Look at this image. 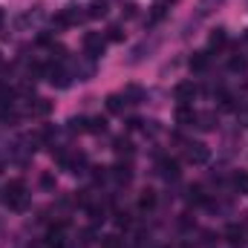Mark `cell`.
I'll use <instances>...</instances> for the list:
<instances>
[{
	"instance_id": "6da1fadb",
	"label": "cell",
	"mask_w": 248,
	"mask_h": 248,
	"mask_svg": "<svg viewBox=\"0 0 248 248\" xmlns=\"http://www.w3.org/2000/svg\"><path fill=\"white\" fill-rule=\"evenodd\" d=\"M3 202L12 208V211H26L29 208V193H26V182L23 179H9L3 187Z\"/></svg>"
},
{
	"instance_id": "7a4b0ae2",
	"label": "cell",
	"mask_w": 248,
	"mask_h": 248,
	"mask_svg": "<svg viewBox=\"0 0 248 248\" xmlns=\"http://www.w3.org/2000/svg\"><path fill=\"white\" fill-rule=\"evenodd\" d=\"M84 17H87V12H81L78 6H69V9H61V12L52 17V23H55L58 29H69V26H78Z\"/></svg>"
},
{
	"instance_id": "3957f363",
	"label": "cell",
	"mask_w": 248,
	"mask_h": 248,
	"mask_svg": "<svg viewBox=\"0 0 248 248\" xmlns=\"http://www.w3.org/2000/svg\"><path fill=\"white\" fill-rule=\"evenodd\" d=\"M84 52L95 61V58H101L104 55V38L98 35V32H87L84 35Z\"/></svg>"
},
{
	"instance_id": "277c9868",
	"label": "cell",
	"mask_w": 248,
	"mask_h": 248,
	"mask_svg": "<svg viewBox=\"0 0 248 248\" xmlns=\"http://www.w3.org/2000/svg\"><path fill=\"white\" fill-rule=\"evenodd\" d=\"M185 156H187V162H193V165H205L208 159H211V150L205 147V144H187V150H185Z\"/></svg>"
},
{
	"instance_id": "5b68a950",
	"label": "cell",
	"mask_w": 248,
	"mask_h": 248,
	"mask_svg": "<svg viewBox=\"0 0 248 248\" xmlns=\"http://www.w3.org/2000/svg\"><path fill=\"white\" fill-rule=\"evenodd\" d=\"M46 78H49V84H52V87H58V90H66V87L72 84V78H69V72H66L63 66H49Z\"/></svg>"
},
{
	"instance_id": "8992f818",
	"label": "cell",
	"mask_w": 248,
	"mask_h": 248,
	"mask_svg": "<svg viewBox=\"0 0 248 248\" xmlns=\"http://www.w3.org/2000/svg\"><path fill=\"white\" fill-rule=\"evenodd\" d=\"M196 93H199V90H196V84H193V81H179V84H176V90H173V95H176V101H179V104H190Z\"/></svg>"
},
{
	"instance_id": "52a82bcc",
	"label": "cell",
	"mask_w": 248,
	"mask_h": 248,
	"mask_svg": "<svg viewBox=\"0 0 248 248\" xmlns=\"http://www.w3.org/2000/svg\"><path fill=\"white\" fill-rule=\"evenodd\" d=\"M52 113V101L49 98H32L29 101V116L32 119H46Z\"/></svg>"
},
{
	"instance_id": "ba28073f",
	"label": "cell",
	"mask_w": 248,
	"mask_h": 248,
	"mask_svg": "<svg viewBox=\"0 0 248 248\" xmlns=\"http://www.w3.org/2000/svg\"><path fill=\"white\" fill-rule=\"evenodd\" d=\"M110 179H116L119 185H130V179H133V170H130V165H124V162L113 165V168H110Z\"/></svg>"
},
{
	"instance_id": "9c48e42d",
	"label": "cell",
	"mask_w": 248,
	"mask_h": 248,
	"mask_svg": "<svg viewBox=\"0 0 248 248\" xmlns=\"http://www.w3.org/2000/svg\"><path fill=\"white\" fill-rule=\"evenodd\" d=\"M176 124H182V127L196 124V110H193L190 104H179V107H176Z\"/></svg>"
},
{
	"instance_id": "30bf717a",
	"label": "cell",
	"mask_w": 248,
	"mask_h": 248,
	"mask_svg": "<svg viewBox=\"0 0 248 248\" xmlns=\"http://www.w3.org/2000/svg\"><path fill=\"white\" fill-rule=\"evenodd\" d=\"M159 173L165 179H179V162L176 159H162L159 162Z\"/></svg>"
},
{
	"instance_id": "8fae6325",
	"label": "cell",
	"mask_w": 248,
	"mask_h": 248,
	"mask_svg": "<svg viewBox=\"0 0 248 248\" xmlns=\"http://www.w3.org/2000/svg\"><path fill=\"white\" fill-rule=\"evenodd\" d=\"M63 222H58L49 234H46V248H63Z\"/></svg>"
},
{
	"instance_id": "7c38bea8",
	"label": "cell",
	"mask_w": 248,
	"mask_h": 248,
	"mask_svg": "<svg viewBox=\"0 0 248 248\" xmlns=\"http://www.w3.org/2000/svg\"><path fill=\"white\" fill-rule=\"evenodd\" d=\"M208 66H211V55L208 52H193L190 55V69L193 72H205Z\"/></svg>"
},
{
	"instance_id": "4fadbf2b",
	"label": "cell",
	"mask_w": 248,
	"mask_h": 248,
	"mask_svg": "<svg viewBox=\"0 0 248 248\" xmlns=\"http://www.w3.org/2000/svg\"><path fill=\"white\" fill-rule=\"evenodd\" d=\"M225 44H228V35H225V29H219V26H217V29L208 35V46H211V49H222Z\"/></svg>"
},
{
	"instance_id": "5bb4252c",
	"label": "cell",
	"mask_w": 248,
	"mask_h": 248,
	"mask_svg": "<svg viewBox=\"0 0 248 248\" xmlns=\"http://www.w3.org/2000/svg\"><path fill=\"white\" fill-rule=\"evenodd\" d=\"M156 208V190H141V196H139V211H153Z\"/></svg>"
},
{
	"instance_id": "9a60e30c",
	"label": "cell",
	"mask_w": 248,
	"mask_h": 248,
	"mask_svg": "<svg viewBox=\"0 0 248 248\" xmlns=\"http://www.w3.org/2000/svg\"><path fill=\"white\" fill-rule=\"evenodd\" d=\"M104 15H107V0H93V3L87 6V17H93V20L104 17Z\"/></svg>"
},
{
	"instance_id": "2e32d148",
	"label": "cell",
	"mask_w": 248,
	"mask_h": 248,
	"mask_svg": "<svg viewBox=\"0 0 248 248\" xmlns=\"http://www.w3.org/2000/svg\"><path fill=\"white\" fill-rule=\"evenodd\" d=\"M0 122H3V124H17V122H20L17 107H15V104H6V107L0 110Z\"/></svg>"
},
{
	"instance_id": "e0dca14e",
	"label": "cell",
	"mask_w": 248,
	"mask_h": 248,
	"mask_svg": "<svg viewBox=\"0 0 248 248\" xmlns=\"http://www.w3.org/2000/svg\"><path fill=\"white\" fill-rule=\"evenodd\" d=\"M124 107H127V98H124L122 93L107 95V110H110V113H124Z\"/></svg>"
},
{
	"instance_id": "ac0fdd59",
	"label": "cell",
	"mask_w": 248,
	"mask_h": 248,
	"mask_svg": "<svg viewBox=\"0 0 248 248\" xmlns=\"http://www.w3.org/2000/svg\"><path fill=\"white\" fill-rule=\"evenodd\" d=\"M122 95L127 98V104H139L144 93H141V87H139V84H130V87H124V93H122Z\"/></svg>"
},
{
	"instance_id": "d6986e66",
	"label": "cell",
	"mask_w": 248,
	"mask_h": 248,
	"mask_svg": "<svg viewBox=\"0 0 248 248\" xmlns=\"http://www.w3.org/2000/svg\"><path fill=\"white\" fill-rule=\"evenodd\" d=\"M231 185H234V190H240V193H248V173L246 170H237L231 176Z\"/></svg>"
},
{
	"instance_id": "ffe728a7",
	"label": "cell",
	"mask_w": 248,
	"mask_h": 248,
	"mask_svg": "<svg viewBox=\"0 0 248 248\" xmlns=\"http://www.w3.org/2000/svg\"><path fill=\"white\" fill-rule=\"evenodd\" d=\"M196 127L199 130H214V122H217V116L214 113H196Z\"/></svg>"
},
{
	"instance_id": "44dd1931",
	"label": "cell",
	"mask_w": 248,
	"mask_h": 248,
	"mask_svg": "<svg viewBox=\"0 0 248 248\" xmlns=\"http://www.w3.org/2000/svg\"><path fill=\"white\" fill-rule=\"evenodd\" d=\"M101 248H124V240L119 234H107V237H101Z\"/></svg>"
},
{
	"instance_id": "7402d4cb",
	"label": "cell",
	"mask_w": 248,
	"mask_h": 248,
	"mask_svg": "<svg viewBox=\"0 0 248 248\" xmlns=\"http://www.w3.org/2000/svg\"><path fill=\"white\" fill-rule=\"evenodd\" d=\"M104 130H107V122L104 119H98V116L95 119H87V133H104Z\"/></svg>"
},
{
	"instance_id": "603a6c76",
	"label": "cell",
	"mask_w": 248,
	"mask_h": 248,
	"mask_svg": "<svg viewBox=\"0 0 248 248\" xmlns=\"http://www.w3.org/2000/svg\"><path fill=\"white\" fill-rule=\"evenodd\" d=\"M225 237H228V243H243V228L240 225H228V231H225Z\"/></svg>"
},
{
	"instance_id": "cb8c5ba5",
	"label": "cell",
	"mask_w": 248,
	"mask_h": 248,
	"mask_svg": "<svg viewBox=\"0 0 248 248\" xmlns=\"http://www.w3.org/2000/svg\"><path fill=\"white\" fill-rule=\"evenodd\" d=\"M66 130L69 133H87V119H69L66 122Z\"/></svg>"
},
{
	"instance_id": "d4e9b609",
	"label": "cell",
	"mask_w": 248,
	"mask_h": 248,
	"mask_svg": "<svg viewBox=\"0 0 248 248\" xmlns=\"http://www.w3.org/2000/svg\"><path fill=\"white\" fill-rule=\"evenodd\" d=\"M162 17H165V3H156V6H153V12H150V17H147V23L153 26V23H159Z\"/></svg>"
},
{
	"instance_id": "484cf974",
	"label": "cell",
	"mask_w": 248,
	"mask_h": 248,
	"mask_svg": "<svg viewBox=\"0 0 248 248\" xmlns=\"http://www.w3.org/2000/svg\"><path fill=\"white\" fill-rule=\"evenodd\" d=\"M113 150H116V153H127V156H130V153H133V144H130V141H127V139H116V141H113Z\"/></svg>"
},
{
	"instance_id": "4316f807",
	"label": "cell",
	"mask_w": 248,
	"mask_h": 248,
	"mask_svg": "<svg viewBox=\"0 0 248 248\" xmlns=\"http://www.w3.org/2000/svg\"><path fill=\"white\" fill-rule=\"evenodd\" d=\"M246 66H248V63H246V58H243V55H234V58H228V69H231V72H243Z\"/></svg>"
},
{
	"instance_id": "83f0119b",
	"label": "cell",
	"mask_w": 248,
	"mask_h": 248,
	"mask_svg": "<svg viewBox=\"0 0 248 248\" xmlns=\"http://www.w3.org/2000/svg\"><path fill=\"white\" fill-rule=\"evenodd\" d=\"M190 202H208V196H205V190H202V185H193L190 190Z\"/></svg>"
},
{
	"instance_id": "f1b7e54d",
	"label": "cell",
	"mask_w": 248,
	"mask_h": 248,
	"mask_svg": "<svg viewBox=\"0 0 248 248\" xmlns=\"http://www.w3.org/2000/svg\"><path fill=\"white\" fill-rule=\"evenodd\" d=\"M122 38H124V32L119 26H110V29H107V41H116V44H119Z\"/></svg>"
},
{
	"instance_id": "f546056e",
	"label": "cell",
	"mask_w": 248,
	"mask_h": 248,
	"mask_svg": "<svg viewBox=\"0 0 248 248\" xmlns=\"http://www.w3.org/2000/svg\"><path fill=\"white\" fill-rule=\"evenodd\" d=\"M38 44H41V46H52V44H55V38H52L49 32H41V35H38Z\"/></svg>"
},
{
	"instance_id": "4dcf8cb0",
	"label": "cell",
	"mask_w": 248,
	"mask_h": 248,
	"mask_svg": "<svg viewBox=\"0 0 248 248\" xmlns=\"http://www.w3.org/2000/svg\"><path fill=\"white\" fill-rule=\"evenodd\" d=\"M93 176H95V182H104L110 173H107V168H93Z\"/></svg>"
},
{
	"instance_id": "1f68e13d",
	"label": "cell",
	"mask_w": 248,
	"mask_h": 248,
	"mask_svg": "<svg viewBox=\"0 0 248 248\" xmlns=\"http://www.w3.org/2000/svg\"><path fill=\"white\" fill-rule=\"evenodd\" d=\"M116 222H119V228H127L130 225V217L127 214H116Z\"/></svg>"
},
{
	"instance_id": "d6a6232c",
	"label": "cell",
	"mask_w": 248,
	"mask_h": 248,
	"mask_svg": "<svg viewBox=\"0 0 248 248\" xmlns=\"http://www.w3.org/2000/svg\"><path fill=\"white\" fill-rule=\"evenodd\" d=\"M3 20H6V17H3V9H0V26H3Z\"/></svg>"
},
{
	"instance_id": "836d02e7",
	"label": "cell",
	"mask_w": 248,
	"mask_h": 248,
	"mask_svg": "<svg viewBox=\"0 0 248 248\" xmlns=\"http://www.w3.org/2000/svg\"><path fill=\"white\" fill-rule=\"evenodd\" d=\"M243 38H246V44H248V29H246V35H243Z\"/></svg>"
},
{
	"instance_id": "e575fe53",
	"label": "cell",
	"mask_w": 248,
	"mask_h": 248,
	"mask_svg": "<svg viewBox=\"0 0 248 248\" xmlns=\"http://www.w3.org/2000/svg\"><path fill=\"white\" fill-rule=\"evenodd\" d=\"M0 63H3V58H0Z\"/></svg>"
}]
</instances>
